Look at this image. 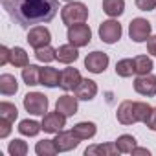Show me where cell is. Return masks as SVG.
Wrapping results in <instances>:
<instances>
[{"label": "cell", "instance_id": "cell-1", "mask_svg": "<svg viewBox=\"0 0 156 156\" xmlns=\"http://www.w3.org/2000/svg\"><path fill=\"white\" fill-rule=\"evenodd\" d=\"M0 4L20 28L46 24L59 11V0H0Z\"/></svg>", "mask_w": 156, "mask_h": 156}, {"label": "cell", "instance_id": "cell-2", "mask_svg": "<svg viewBox=\"0 0 156 156\" xmlns=\"http://www.w3.org/2000/svg\"><path fill=\"white\" fill-rule=\"evenodd\" d=\"M61 19L64 22V26H73L79 22H87L88 19V8L83 2H68L62 9H61Z\"/></svg>", "mask_w": 156, "mask_h": 156}, {"label": "cell", "instance_id": "cell-3", "mask_svg": "<svg viewBox=\"0 0 156 156\" xmlns=\"http://www.w3.org/2000/svg\"><path fill=\"white\" fill-rule=\"evenodd\" d=\"M66 39H68V42L73 44L75 48H85V46H88L90 41H92V30H90V26L85 24V22L68 26Z\"/></svg>", "mask_w": 156, "mask_h": 156}, {"label": "cell", "instance_id": "cell-4", "mask_svg": "<svg viewBox=\"0 0 156 156\" xmlns=\"http://www.w3.org/2000/svg\"><path fill=\"white\" fill-rule=\"evenodd\" d=\"M22 103H24L26 112H30L33 116H44L48 112V107H50V101L42 92H28L24 96Z\"/></svg>", "mask_w": 156, "mask_h": 156}, {"label": "cell", "instance_id": "cell-5", "mask_svg": "<svg viewBox=\"0 0 156 156\" xmlns=\"http://www.w3.org/2000/svg\"><path fill=\"white\" fill-rule=\"evenodd\" d=\"M121 33H123V28L116 19H108L99 24V39L105 44H116L121 39Z\"/></svg>", "mask_w": 156, "mask_h": 156}, {"label": "cell", "instance_id": "cell-6", "mask_svg": "<svg viewBox=\"0 0 156 156\" xmlns=\"http://www.w3.org/2000/svg\"><path fill=\"white\" fill-rule=\"evenodd\" d=\"M151 31H152V26L147 19L136 17L129 24V37L134 42H147V39L151 37Z\"/></svg>", "mask_w": 156, "mask_h": 156}, {"label": "cell", "instance_id": "cell-7", "mask_svg": "<svg viewBox=\"0 0 156 156\" xmlns=\"http://www.w3.org/2000/svg\"><path fill=\"white\" fill-rule=\"evenodd\" d=\"M26 41H28V44H30L33 50H39V48H44V46H48V44L51 42V33H50V30H48L46 26L39 24V26L30 28Z\"/></svg>", "mask_w": 156, "mask_h": 156}, {"label": "cell", "instance_id": "cell-8", "mask_svg": "<svg viewBox=\"0 0 156 156\" xmlns=\"http://www.w3.org/2000/svg\"><path fill=\"white\" fill-rule=\"evenodd\" d=\"M108 62H110L108 55H107L105 51H99V50L90 51V53L85 57V68H87L90 73H103V72L108 68Z\"/></svg>", "mask_w": 156, "mask_h": 156}, {"label": "cell", "instance_id": "cell-9", "mask_svg": "<svg viewBox=\"0 0 156 156\" xmlns=\"http://www.w3.org/2000/svg\"><path fill=\"white\" fill-rule=\"evenodd\" d=\"M41 123H42V130H44L46 134H57V132H61V130L66 127V116L61 114L59 110H55V112H46Z\"/></svg>", "mask_w": 156, "mask_h": 156}, {"label": "cell", "instance_id": "cell-10", "mask_svg": "<svg viewBox=\"0 0 156 156\" xmlns=\"http://www.w3.org/2000/svg\"><path fill=\"white\" fill-rule=\"evenodd\" d=\"M134 90L136 94L143 98H154L156 96V75L154 73L138 75L134 79Z\"/></svg>", "mask_w": 156, "mask_h": 156}, {"label": "cell", "instance_id": "cell-11", "mask_svg": "<svg viewBox=\"0 0 156 156\" xmlns=\"http://www.w3.org/2000/svg\"><path fill=\"white\" fill-rule=\"evenodd\" d=\"M53 141H55V147H57L59 152H68V151H73L77 145H79L81 140L73 134V130H64L62 129L61 132L55 134Z\"/></svg>", "mask_w": 156, "mask_h": 156}, {"label": "cell", "instance_id": "cell-12", "mask_svg": "<svg viewBox=\"0 0 156 156\" xmlns=\"http://www.w3.org/2000/svg\"><path fill=\"white\" fill-rule=\"evenodd\" d=\"M116 118L121 125H134L138 123V118H136V101H121L118 110H116Z\"/></svg>", "mask_w": 156, "mask_h": 156}, {"label": "cell", "instance_id": "cell-13", "mask_svg": "<svg viewBox=\"0 0 156 156\" xmlns=\"http://www.w3.org/2000/svg\"><path fill=\"white\" fill-rule=\"evenodd\" d=\"M83 81L81 72L77 68H64L61 72V88L64 92H75V88L79 87V83Z\"/></svg>", "mask_w": 156, "mask_h": 156}, {"label": "cell", "instance_id": "cell-14", "mask_svg": "<svg viewBox=\"0 0 156 156\" xmlns=\"http://www.w3.org/2000/svg\"><path fill=\"white\" fill-rule=\"evenodd\" d=\"M77 108H79V99H77V96L64 94V96L57 98V101H55V110H59L66 118L75 116L77 114Z\"/></svg>", "mask_w": 156, "mask_h": 156}, {"label": "cell", "instance_id": "cell-15", "mask_svg": "<svg viewBox=\"0 0 156 156\" xmlns=\"http://www.w3.org/2000/svg\"><path fill=\"white\" fill-rule=\"evenodd\" d=\"M98 83L92 81V79H83L79 83V87L75 88V96L79 101H92L96 96H98Z\"/></svg>", "mask_w": 156, "mask_h": 156}, {"label": "cell", "instance_id": "cell-16", "mask_svg": "<svg viewBox=\"0 0 156 156\" xmlns=\"http://www.w3.org/2000/svg\"><path fill=\"white\" fill-rule=\"evenodd\" d=\"M41 85L46 88H57L61 87V72L53 66L41 68Z\"/></svg>", "mask_w": 156, "mask_h": 156}, {"label": "cell", "instance_id": "cell-17", "mask_svg": "<svg viewBox=\"0 0 156 156\" xmlns=\"http://www.w3.org/2000/svg\"><path fill=\"white\" fill-rule=\"evenodd\" d=\"M79 59V48H75L73 44H62L57 48V61L62 64H72Z\"/></svg>", "mask_w": 156, "mask_h": 156}, {"label": "cell", "instance_id": "cell-18", "mask_svg": "<svg viewBox=\"0 0 156 156\" xmlns=\"http://www.w3.org/2000/svg\"><path fill=\"white\" fill-rule=\"evenodd\" d=\"M72 130H73V134L77 138L83 141V140H92L96 136V132H98V127H96L94 121H79V123H75L72 127Z\"/></svg>", "mask_w": 156, "mask_h": 156}, {"label": "cell", "instance_id": "cell-19", "mask_svg": "<svg viewBox=\"0 0 156 156\" xmlns=\"http://www.w3.org/2000/svg\"><path fill=\"white\" fill-rule=\"evenodd\" d=\"M19 92V81L11 73H2L0 75V94L2 96H13Z\"/></svg>", "mask_w": 156, "mask_h": 156}, {"label": "cell", "instance_id": "cell-20", "mask_svg": "<svg viewBox=\"0 0 156 156\" xmlns=\"http://www.w3.org/2000/svg\"><path fill=\"white\" fill-rule=\"evenodd\" d=\"M22 81L28 87H37L41 85V66L37 64H28L22 68Z\"/></svg>", "mask_w": 156, "mask_h": 156}, {"label": "cell", "instance_id": "cell-21", "mask_svg": "<svg viewBox=\"0 0 156 156\" xmlns=\"http://www.w3.org/2000/svg\"><path fill=\"white\" fill-rule=\"evenodd\" d=\"M85 154H105V156H118L121 154L116 143H99V145H90L85 149Z\"/></svg>", "mask_w": 156, "mask_h": 156}, {"label": "cell", "instance_id": "cell-22", "mask_svg": "<svg viewBox=\"0 0 156 156\" xmlns=\"http://www.w3.org/2000/svg\"><path fill=\"white\" fill-rule=\"evenodd\" d=\"M103 11L110 19H118L125 13V0H103Z\"/></svg>", "mask_w": 156, "mask_h": 156}, {"label": "cell", "instance_id": "cell-23", "mask_svg": "<svg viewBox=\"0 0 156 156\" xmlns=\"http://www.w3.org/2000/svg\"><path fill=\"white\" fill-rule=\"evenodd\" d=\"M9 64H13L15 68H24V66H28V64H30V57H28L26 50L20 48V46L11 48V53H9Z\"/></svg>", "mask_w": 156, "mask_h": 156}, {"label": "cell", "instance_id": "cell-24", "mask_svg": "<svg viewBox=\"0 0 156 156\" xmlns=\"http://www.w3.org/2000/svg\"><path fill=\"white\" fill-rule=\"evenodd\" d=\"M17 129H19V132H20L22 136L33 138V136H37V134L42 130V123H39V121H35V119H22Z\"/></svg>", "mask_w": 156, "mask_h": 156}, {"label": "cell", "instance_id": "cell-25", "mask_svg": "<svg viewBox=\"0 0 156 156\" xmlns=\"http://www.w3.org/2000/svg\"><path fill=\"white\" fill-rule=\"evenodd\" d=\"M116 143V147L119 149V152L121 154H130L138 145H136V138L132 136V134H121V136H118V140L114 141Z\"/></svg>", "mask_w": 156, "mask_h": 156}, {"label": "cell", "instance_id": "cell-26", "mask_svg": "<svg viewBox=\"0 0 156 156\" xmlns=\"http://www.w3.org/2000/svg\"><path fill=\"white\" fill-rule=\"evenodd\" d=\"M136 73L134 59H119L116 62V75L119 77H132Z\"/></svg>", "mask_w": 156, "mask_h": 156}, {"label": "cell", "instance_id": "cell-27", "mask_svg": "<svg viewBox=\"0 0 156 156\" xmlns=\"http://www.w3.org/2000/svg\"><path fill=\"white\" fill-rule=\"evenodd\" d=\"M134 64H136V75H145V73H151L154 64H152V59L149 55H138L134 57Z\"/></svg>", "mask_w": 156, "mask_h": 156}, {"label": "cell", "instance_id": "cell-28", "mask_svg": "<svg viewBox=\"0 0 156 156\" xmlns=\"http://www.w3.org/2000/svg\"><path fill=\"white\" fill-rule=\"evenodd\" d=\"M35 152H37V156H53V154H57L59 151H57L53 140H41V141H37V145H35Z\"/></svg>", "mask_w": 156, "mask_h": 156}, {"label": "cell", "instance_id": "cell-29", "mask_svg": "<svg viewBox=\"0 0 156 156\" xmlns=\"http://www.w3.org/2000/svg\"><path fill=\"white\" fill-rule=\"evenodd\" d=\"M35 59L48 64V62H51V61L57 59V48H51L50 44L44 46V48H39V50H35Z\"/></svg>", "mask_w": 156, "mask_h": 156}, {"label": "cell", "instance_id": "cell-30", "mask_svg": "<svg viewBox=\"0 0 156 156\" xmlns=\"http://www.w3.org/2000/svg\"><path fill=\"white\" fill-rule=\"evenodd\" d=\"M0 118H4V119H9V121H15L19 118V110L13 103L9 101H2L0 103Z\"/></svg>", "mask_w": 156, "mask_h": 156}, {"label": "cell", "instance_id": "cell-31", "mask_svg": "<svg viewBox=\"0 0 156 156\" xmlns=\"http://www.w3.org/2000/svg\"><path fill=\"white\" fill-rule=\"evenodd\" d=\"M8 152L11 156H26L28 154V143L24 140H13L8 145Z\"/></svg>", "mask_w": 156, "mask_h": 156}, {"label": "cell", "instance_id": "cell-32", "mask_svg": "<svg viewBox=\"0 0 156 156\" xmlns=\"http://www.w3.org/2000/svg\"><path fill=\"white\" fill-rule=\"evenodd\" d=\"M151 105L145 103V101H136V118H138V123H143L151 112Z\"/></svg>", "mask_w": 156, "mask_h": 156}, {"label": "cell", "instance_id": "cell-33", "mask_svg": "<svg viewBox=\"0 0 156 156\" xmlns=\"http://www.w3.org/2000/svg\"><path fill=\"white\" fill-rule=\"evenodd\" d=\"M11 125H13V121L0 118V138H2V140L9 136V132H11Z\"/></svg>", "mask_w": 156, "mask_h": 156}, {"label": "cell", "instance_id": "cell-34", "mask_svg": "<svg viewBox=\"0 0 156 156\" xmlns=\"http://www.w3.org/2000/svg\"><path fill=\"white\" fill-rule=\"evenodd\" d=\"M136 8L140 11H152L156 8V0H136Z\"/></svg>", "mask_w": 156, "mask_h": 156}, {"label": "cell", "instance_id": "cell-35", "mask_svg": "<svg viewBox=\"0 0 156 156\" xmlns=\"http://www.w3.org/2000/svg\"><path fill=\"white\" fill-rule=\"evenodd\" d=\"M143 123L147 125V129H149V130L156 132V107H152V108H151V112H149V116H147V119H145Z\"/></svg>", "mask_w": 156, "mask_h": 156}, {"label": "cell", "instance_id": "cell-36", "mask_svg": "<svg viewBox=\"0 0 156 156\" xmlns=\"http://www.w3.org/2000/svg\"><path fill=\"white\" fill-rule=\"evenodd\" d=\"M9 53H11V48L0 46V66H4V64L9 62Z\"/></svg>", "mask_w": 156, "mask_h": 156}, {"label": "cell", "instance_id": "cell-37", "mask_svg": "<svg viewBox=\"0 0 156 156\" xmlns=\"http://www.w3.org/2000/svg\"><path fill=\"white\" fill-rule=\"evenodd\" d=\"M147 51H149L152 57H156V35H151V37L147 39Z\"/></svg>", "mask_w": 156, "mask_h": 156}, {"label": "cell", "instance_id": "cell-38", "mask_svg": "<svg viewBox=\"0 0 156 156\" xmlns=\"http://www.w3.org/2000/svg\"><path fill=\"white\" fill-rule=\"evenodd\" d=\"M130 154H132V156H149V154H151V151H149V149H145V147H136Z\"/></svg>", "mask_w": 156, "mask_h": 156}, {"label": "cell", "instance_id": "cell-39", "mask_svg": "<svg viewBox=\"0 0 156 156\" xmlns=\"http://www.w3.org/2000/svg\"><path fill=\"white\" fill-rule=\"evenodd\" d=\"M64 2H72V0H64Z\"/></svg>", "mask_w": 156, "mask_h": 156}]
</instances>
